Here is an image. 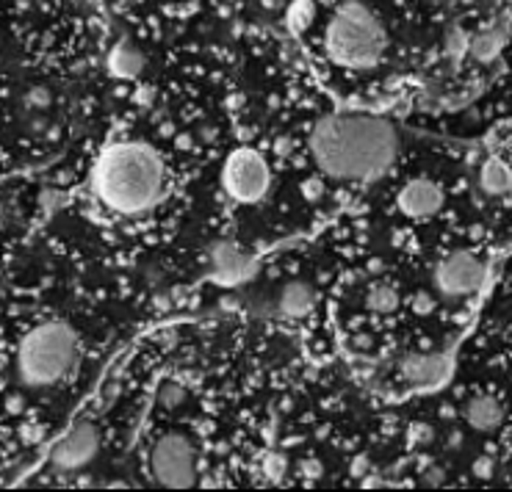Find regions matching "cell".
Segmentation results:
<instances>
[{"mask_svg": "<svg viewBox=\"0 0 512 492\" xmlns=\"http://www.w3.org/2000/svg\"><path fill=\"white\" fill-rule=\"evenodd\" d=\"M310 152L329 177L366 180L382 174L399 155L394 125L377 117H324L310 133Z\"/></svg>", "mask_w": 512, "mask_h": 492, "instance_id": "6da1fadb", "label": "cell"}, {"mask_svg": "<svg viewBox=\"0 0 512 492\" xmlns=\"http://www.w3.org/2000/svg\"><path fill=\"white\" fill-rule=\"evenodd\" d=\"M94 197L114 213L150 211L163 191V164L147 144H114L103 152L92 174Z\"/></svg>", "mask_w": 512, "mask_h": 492, "instance_id": "7a4b0ae2", "label": "cell"}, {"mask_svg": "<svg viewBox=\"0 0 512 492\" xmlns=\"http://www.w3.org/2000/svg\"><path fill=\"white\" fill-rule=\"evenodd\" d=\"M327 56L352 70H369L379 64L388 47V33L372 9L360 0H347L338 6L324 33Z\"/></svg>", "mask_w": 512, "mask_h": 492, "instance_id": "3957f363", "label": "cell"}, {"mask_svg": "<svg viewBox=\"0 0 512 492\" xmlns=\"http://www.w3.org/2000/svg\"><path fill=\"white\" fill-rule=\"evenodd\" d=\"M78 360V335L64 321L31 329L17 349V374L31 387L56 384Z\"/></svg>", "mask_w": 512, "mask_h": 492, "instance_id": "277c9868", "label": "cell"}, {"mask_svg": "<svg viewBox=\"0 0 512 492\" xmlns=\"http://www.w3.org/2000/svg\"><path fill=\"white\" fill-rule=\"evenodd\" d=\"M222 186L235 202L255 205L272 188V172L255 150H238L222 169Z\"/></svg>", "mask_w": 512, "mask_h": 492, "instance_id": "5b68a950", "label": "cell"}, {"mask_svg": "<svg viewBox=\"0 0 512 492\" xmlns=\"http://www.w3.org/2000/svg\"><path fill=\"white\" fill-rule=\"evenodd\" d=\"M150 470H153V478L161 487H175V490L191 487L197 481L191 443L183 434H163L161 440L153 446Z\"/></svg>", "mask_w": 512, "mask_h": 492, "instance_id": "8992f818", "label": "cell"}, {"mask_svg": "<svg viewBox=\"0 0 512 492\" xmlns=\"http://www.w3.org/2000/svg\"><path fill=\"white\" fill-rule=\"evenodd\" d=\"M488 277V266L471 252H454L446 260L438 263L432 282L438 288V293L449 299H466L471 293H476Z\"/></svg>", "mask_w": 512, "mask_h": 492, "instance_id": "52a82bcc", "label": "cell"}, {"mask_svg": "<svg viewBox=\"0 0 512 492\" xmlns=\"http://www.w3.org/2000/svg\"><path fill=\"white\" fill-rule=\"evenodd\" d=\"M100 451V431L89 421H78L70 431L53 446L50 451V465L61 473L86 468Z\"/></svg>", "mask_w": 512, "mask_h": 492, "instance_id": "ba28073f", "label": "cell"}, {"mask_svg": "<svg viewBox=\"0 0 512 492\" xmlns=\"http://www.w3.org/2000/svg\"><path fill=\"white\" fill-rule=\"evenodd\" d=\"M396 205L404 216H413V219H424V216H432V213L441 211L443 205V191L432 180H410L407 186L399 191L396 197Z\"/></svg>", "mask_w": 512, "mask_h": 492, "instance_id": "9c48e42d", "label": "cell"}, {"mask_svg": "<svg viewBox=\"0 0 512 492\" xmlns=\"http://www.w3.org/2000/svg\"><path fill=\"white\" fill-rule=\"evenodd\" d=\"M449 360L443 354H404L399 360V374L404 376L407 382L429 387V384H441L443 379L449 376Z\"/></svg>", "mask_w": 512, "mask_h": 492, "instance_id": "30bf717a", "label": "cell"}, {"mask_svg": "<svg viewBox=\"0 0 512 492\" xmlns=\"http://www.w3.org/2000/svg\"><path fill=\"white\" fill-rule=\"evenodd\" d=\"M210 263H213L216 277L225 282H235L241 277H247L250 266H252V260L247 258L238 246L227 244V241H219V244L210 246Z\"/></svg>", "mask_w": 512, "mask_h": 492, "instance_id": "8fae6325", "label": "cell"}, {"mask_svg": "<svg viewBox=\"0 0 512 492\" xmlns=\"http://www.w3.org/2000/svg\"><path fill=\"white\" fill-rule=\"evenodd\" d=\"M463 415L476 431H496L504 421V407L493 396H473L466 401Z\"/></svg>", "mask_w": 512, "mask_h": 492, "instance_id": "7c38bea8", "label": "cell"}, {"mask_svg": "<svg viewBox=\"0 0 512 492\" xmlns=\"http://www.w3.org/2000/svg\"><path fill=\"white\" fill-rule=\"evenodd\" d=\"M316 305V293L307 282H288L277 299V313L285 318H304Z\"/></svg>", "mask_w": 512, "mask_h": 492, "instance_id": "4fadbf2b", "label": "cell"}, {"mask_svg": "<svg viewBox=\"0 0 512 492\" xmlns=\"http://www.w3.org/2000/svg\"><path fill=\"white\" fill-rule=\"evenodd\" d=\"M479 186L490 197H507L512 191V169L501 158H488L479 172Z\"/></svg>", "mask_w": 512, "mask_h": 492, "instance_id": "5bb4252c", "label": "cell"}, {"mask_svg": "<svg viewBox=\"0 0 512 492\" xmlns=\"http://www.w3.org/2000/svg\"><path fill=\"white\" fill-rule=\"evenodd\" d=\"M108 70L117 78H136L144 70V56H141L139 47L133 45H117L108 56Z\"/></svg>", "mask_w": 512, "mask_h": 492, "instance_id": "9a60e30c", "label": "cell"}, {"mask_svg": "<svg viewBox=\"0 0 512 492\" xmlns=\"http://www.w3.org/2000/svg\"><path fill=\"white\" fill-rule=\"evenodd\" d=\"M507 33H510V28L507 25H493V28H488L485 33H479L473 42H471V56L473 58H479V61H490L498 50H501V45L507 42Z\"/></svg>", "mask_w": 512, "mask_h": 492, "instance_id": "2e32d148", "label": "cell"}, {"mask_svg": "<svg viewBox=\"0 0 512 492\" xmlns=\"http://www.w3.org/2000/svg\"><path fill=\"white\" fill-rule=\"evenodd\" d=\"M366 305L372 307L374 313H391L399 305V293H396L394 285H385V282H377L369 296H366Z\"/></svg>", "mask_w": 512, "mask_h": 492, "instance_id": "e0dca14e", "label": "cell"}, {"mask_svg": "<svg viewBox=\"0 0 512 492\" xmlns=\"http://www.w3.org/2000/svg\"><path fill=\"white\" fill-rule=\"evenodd\" d=\"M313 17H316V6L310 3V0H297L291 9H288V23L294 31H304L307 25L313 23Z\"/></svg>", "mask_w": 512, "mask_h": 492, "instance_id": "ac0fdd59", "label": "cell"}, {"mask_svg": "<svg viewBox=\"0 0 512 492\" xmlns=\"http://www.w3.org/2000/svg\"><path fill=\"white\" fill-rule=\"evenodd\" d=\"M260 470H263V476L269 478V481H282V476H285V470H288V459L280 454V451H272V454H266L263 456V465H260Z\"/></svg>", "mask_w": 512, "mask_h": 492, "instance_id": "d6986e66", "label": "cell"}, {"mask_svg": "<svg viewBox=\"0 0 512 492\" xmlns=\"http://www.w3.org/2000/svg\"><path fill=\"white\" fill-rule=\"evenodd\" d=\"M186 401V390L178 384V382H161V387H158V404H161L163 409H175V407H180Z\"/></svg>", "mask_w": 512, "mask_h": 492, "instance_id": "ffe728a7", "label": "cell"}, {"mask_svg": "<svg viewBox=\"0 0 512 492\" xmlns=\"http://www.w3.org/2000/svg\"><path fill=\"white\" fill-rule=\"evenodd\" d=\"M407 437H410V443H413V446H426V443H432L435 431H432L426 423H413V426H410V431H407Z\"/></svg>", "mask_w": 512, "mask_h": 492, "instance_id": "44dd1931", "label": "cell"}, {"mask_svg": "<svg viewBox=\"0 0 512 492\" xmlns=\"http://www.w3.org/2000/svg\"><path fill=\"white\" fill-rule=\"evenodd\" d=\"M410 307H413L419 315H426V313H432V310H435V296H432V293H426V291H419V293L413 296Z\"/></svg>", "mask_w": 512, "mask_h": 492, "instance_id": "7402d4cb", "label": "cell"}, {"mask_svg": "<svg viewBox=\"0 0 512 492\" xmlns=\"http://www.w3.org/2000/svg\"><path fill=\"white\" fill-rule=\"evenodd\" d=\"M466 47H471V42L466 39V33H463L460 28H451V31H449V53H451V56H454V53L460 56Z\"/></svg>", "mask_w": 512, "mask_h": 492, "instance_id": "603a6c76", "label": "cell"}, {"mask_svg": "<svg viewBox=\"0 0 512 492\" xmlns=\"http://www.w3.org/2000/svg\"><path fill=\"white\" fill-rule=\"evenodd\" d=\"M443 481H446V473L441 468H426L424 470V476H421V484H426V487H441Z\"/></svg>", "mask_w": 512, "mask_h": 492, "instance_id": "cb8c5ba5", "label": "cell"}, {"mask_svg": "<svg viewBox=\"0 0 512 492\" xmlns=\"http://www.w3.org/2000/svg\"><path fill=\"white\" fill-rule=\"evenodd\" d=\"M302 194L307 197V199H319V197L324 194V183H322L319 177H310V180L302 186Z\"/></svg>", "mask_w": 512, "mask_h": 492, "instance_id": "d4e9b609", "label": "cell"}, {"mask_svg": "<svg viewBox=\"0 0 512 492\" xmlns=\"http://www.w3.org/2000/svg\"><path fill=\"white\" fill-rule=\"evenodd\" d=\"M493 459H488V456H479L476 462H473V473L479 476V478H490L493 476Z\"/></svg>", "mask_w": 512, "mask_h": 492, "instance_id": "484cf974", "label": "cell"}, {"mask_svg": "<svg viewBox=\"0 0 512 492\" xmlns=\"http://www.w3.org/2000/svg\"><path fill=\"white\" fill-rule=\"evenodd\" d=\"M28 103L36 108H45V105H50V94H47V89H34L28 94Z\"/></svg>", "mask_w": 512, "mask_h": 492, "instance_id": "4316f807", "label": "cell"}, {"mask_svg": "<svg viewBox=\"0 0 512 492\" xmlns=\"http://www.w3.org/2000/svg\"><path fill=\"white\" fill-rule=\"evenodd\" d=\"M302 476H307V478H319V476H322V465H319V462H313V459H310V462H304Z\"/></svg>", "mask_w": 512, "mask_h": 492, "instance_id": "83f0119b", "label": "cell"}, {"mask_svg": "<svg viewBox=\"0 0 512 492\" xmlns=\"http://www.w3.org/2000/svg\"><path fill=\"white\" fill-rule=\"evenodd\" d=\"M366 470H369L366 459H363V456H357V459H354V465H352V473H354V476H363Z\"/></svg>", "mask_w": 512, "mask_h": 492, "instance_id": "f1b7e54d", "label": "cell"}, {"mask_svg": "<svg viewBox=\"0 0 512 492\" xmlns=\"http://www.w3.org/2000/svg\"><path fill=\"white\" fill-rule=\"evenodd\" d=\"M153 97H155V92H153V89H141V92L136 94V100H139V103H147V105L153 103Z\"/></svg>", "mask_w": 512, "mask_h": 492, "instance_id": "f546056e", "label": "cell"}, {"mask_svg": "<svg viewBox=\"0 0 512 492\" xmlns=\"http://www.w3.org/2000/svg\"><path fill=\"white\" fill-rule=\"evenodd\" d=\"M275 147H277V152H280V155H285V152L291 150V141H285V139H282V141H277Z\"/></svg>", "mask_w": 512, "mask_h": 492, "instance_id": "4dcf8cb0", "label": "cell"}]
</instances>
